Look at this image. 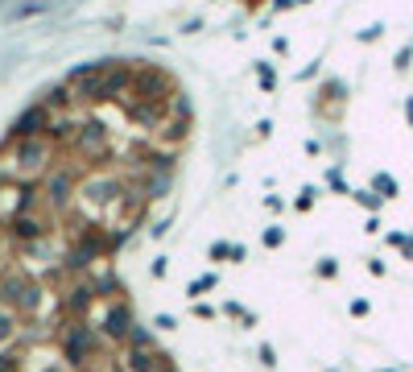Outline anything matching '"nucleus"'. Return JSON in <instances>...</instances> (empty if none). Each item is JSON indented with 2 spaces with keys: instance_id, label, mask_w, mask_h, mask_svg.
<instances>
[{
  "instance_id": "f257e3e1",
  "label": "nucleus",
  "mask_w": 413,
  "mask_h": 372,
  "mask_svg": "<svg viewBox=\"0 0 413 372\" xmlns=\"http://www.w3.org/2000/svg\"><path fill=\"white\" fill-rule=\"evenodd\" d=\"M21 368H25V364H21ZM58 372H67V364H62V368H58Z\"/></svg>"
}]
</instances>
